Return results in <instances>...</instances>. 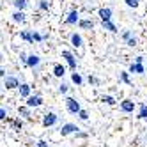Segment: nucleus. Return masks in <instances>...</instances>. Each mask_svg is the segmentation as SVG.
<instances>
[{
	"instance_id": "obj_7",
	"label": "nucleus",
	"mask_w": 147,
	"mask_h": 147,
	"mask_svg": "<svg viewBox=\"0 0 147 147\" xmlns=\"http://www.w3.org/2000/svg\"><path fill=\"white\" fill-rule=\"evenodd\" d=\"M41 66V57L39 55H36V53H30L28 55V59H27V67H30V69H37Z\"/></svg>"
},
{
	"instance_id": "obj_29",
	"label": "nucleus",
	"mask_w": 147,
	"mask_h": 147,
	"mask_svg": "<svg viewBox=\"0 0 147 147\" xmlns=\"http://www.w3.org/2000/svg\"><path fill=\"white\" fill-rule=\"evenodd\" d=\"M78 117H80L82 121H89V112H87V110H83V108H82V110L78 112Z\"/></svg>"
},
{
	"instance_id": "obj_9",
	"label": "nucleus",
	"mask_w": 147,
	"mask_h": 147,
	"mask_svg": "<svg viewBox=\"0 0 147 147\" xmlns=\"http://www.w3.org/2000/svg\"><path fill=\"white\" fill-rule=\"evenodd\" d=\"M135 101H131V99H122L121 101V110L124 112V113H133V110H135Z\"/></svg>"
},
{
	"instance_id": "obj_5",
	"label": "nucleus",
	"mask_w": 147,
	"mask_h": 147,
	"mask_svg": "<svg viewBox=\"0 0 147 147\" xmlns=\"http://www.w3.org/2000/svg\"><path fill=\"white\" fill-rule=\"evenodd\" d=\"M80 128L76 124H73V122H66V124H62L60 126V129H59V133L62 135V136H67V135H73V133H76Z\"/></svg>"
},
{
	"instance_id": "obj_1",
	"label": "nucleus",
	"mask_w": 147,
	"mask_h": 147,
	"mask_svg": "<svg viewBox=\"0 0 147 147\" xmlns=\"http://www.w3.org/2000/svg\"><path fill=\"white\" fill-rule=\"evenodd\" d=\"M66 108H67L69 113L78 115V112L82 110V105H80V101L75 99V98H66Z\"/></svg>"
},
{
	"instance_id": "obj_40",
	"label": "nucleus",
	"mask_w": 147,
	"mask_h": 147,
	"mask_svg": "<svg viewBox=\"0 0 147 147\" xmlns=\"http://www.w3.org/2000/svg\"><path fill=\"white\" fill-rule=\"evenodd\" d=\"M2 87H4V85H0V92H2Z\"/></svg>"
},
{
	"instance_id": "obj_4",
	"label": "nucleus",
	"mask_w": 147,
	"mask_h": 147,
	"mask_svg": "<svg viewBox=\"0 0 147 147\" xmlns=\"http://www.w3.org/2000/svg\"><path fill=\"white\" fill-rule=\"evenodd\" d=\"M4 87L7 90H13V89H18L20 87V80L13 75H5L4 76Z\"/></svg>"
},
{
	"instance_id": "obj_35",
	"label": "nucleus",
	"mask_w": 147,
	"mask_h": 147,
	"mask_svg": "<svg viewBox=\"0 0 147 147\" xmlns=\"http://www.w3.org/2000/svg\"><path fill=\"white\" fill-rule=\"evenodd\" d=\"M76 138H87V133H82V131H76Z\"/></svg>"
},
{
	"instance_id": "obj_21",
	"label": "nucleus",
	"mask_w": 147,
	"mask_h": 147,
	"mask_svg": "<svg viewBox=\"0 0 147 147\" xmlns=\"http://www.w3.org/2000/svg\"><path fill=\"white\" fill-rule=\"evenodd\" d=\"M13 5L18 9V11H25L28 7V0H13Z\"/></svg>"
},
{
	"instance_id": "obj_39",
	"label": "nucleus",
	"mask_w": 147,
	"mask_h": 147,
	"mask_svg": "<svg viewBox=\"0 0 147 147\" xmlns=\"http://www.w3.org/2000/svg\"><path fill=\"white\" fill-rule=\"evenodd\" d=\"M4 76H5V69L0 67V78H4Z\"/></svg>"
},
{
	"instance_id": "obj_10",
	"label": "nucleus",
	"mask_w": 147,
	"mask_h": 147,
	"mask_svg": "<svg viewBox=\"0 0 147 147\" xmlns=\"http://www.w3.org/2000/svg\"><path fill=\"white\" fill-rule=\"evenodd\" d=\"M11 20L14 23H25L27 22V14H25V11H18L16 9V11L11 14Z\"/></svg>"
},
{
	"instance_id": "obj_11",
	"label": "nucleus",
	"mask_w": 147,
	"mask_h": 147,
	"mask_svg": "<svg viewBox=\"0 0 147 147\" xmlns=\"http://www.w3.org/2000/svg\"><path fill=\"white\" fill-rule=\"evenodd\" d=\"M18 90H20V96H22L23 99H27V98L30 96V94H32V87H30L28 83H20Z\"/></svg>"
},
{
	"instance_id": "obj_17",
	"label": "nucleus",
	"mask_w": 147,
	"mask_h": 147,
	"mask_svg": "<svg viewBox=\"0 0 147 147\" xmlns=\"http://www.w3.org/2000/svg\"><path fill=\"white\" fill-rule=\"evenodd\" d=\"M7 121H9V126H11L14 131H20V129L23 128V121L20 119V117H16V119H7Z\"/></svg>"
},
{
	"instance_id": "obj_34",
	"label": "nucleus",
	"mask_w": 147,
	"mask_h": 147,
	"mask_svg": "<svg viewBox=\"0 0 147 147\" xmlns=\"http://www.w3.org/2000/svg\"><path fill=\"white\" fill-rule=\"evenodd\" d=\"M129 37H133V32H131V30H124V32H122V39L128 41Z\"/></svg>"
},
{
	"instance_id": "obj_2",
	"label": "nucleus",
	"mask_w": 147,
	"mask_h": 147,
	"mask_svg": "<svg viewBox=\"0 0 147 147\" xmlns=\"http://www.w3.org/2000/svg\"><path fill=\"white\" fill-rule=\"evenodd\" d=\"M41 122H43L45 128H51V126H55L59 122V115L55 112H46L43 115V121H41Z\"/></svg>"
},
{
	"instance_id": "obj_32",
	"label": "nucleus",
	"mask_w": 147,
	"mask_h": 147,
	"mask_svg": "<svg viewBox=\"0 0 147 147\" xmlns=\"http://www.w3.org/2000/svg\"><path fill=\"white\" fill-rule=\"evenodd\" d=\"M27 59H28V55L25 53V51H20V62H22L23 66H27Z\"/></svg>"
},
{
	"instance_id": "obj_18",
	"label": "nucleus",
	"mask_w": 147,
	"mask_h": 147,
	"mask_svg": "<svg viewBox=\"0 0 147 147\" xmlns=\"http://www.w3.org/2000/svg\"><path fill=\"white\" fill-rule=\"evenodd\" d=\"M20 37L23 41H27L28 45H34V36H32V30H22L20 32Z\"/></svg>"
},
{
	"instance_id": "obj_14",
	"label": "nucleus",
	"mask_w": 147,
	"mask_h": 147,
	"mask_svg": "<svg viewBox=\"0 0 147 147\" xmlns=\"http://www.w3.org/2000/svg\"><path fill=\"white\" fill-rule=\"evenodd\" d=\"M18 115L23 117V119H27V121H32V113H30V108L27 107V105H23V107L18 108Z\"/></svg>"
},
{
	"instance_id": "obj_15",
	"label": "nucleus",
	"mask_w": 147,
	"mask_h": 147,
	"mask_svg": "<svg viewBox=\"0 0 147 147\" xmlns=\"http://www.w3.org/2000/svg\"><path fill=\"white\" fill-rule=\"evenodd\" d=\"M128 71L129 73H135V75H144V73H145V66L144 64H138V62H135V64L129 66Z\"/></svg>"
},
{
	"instance_id": "obj_8",
	"label": "nucleus",
	"mask_w": 147,
	"mask_h": 147,
	"mask_svg": "<svg viewBox=\"0 0 147 147\" xmlns=\"http://www.w3.org/2000/svg\"><path fill=\"white\" fill-rule=\"evenodd\" d=\"M78 22H80V13L76 9H71L66 18V25H78Z\"/></svg>"
},
{
	"instance_id": "obj_27",
	"label": "nucleus",
	"mask_w": 147,
	"mask_h": 147,
	"mask_svg": "<svg viewBox=\"0 0 147 147\" xmlns=\"http://www.w3.org/2000/svg\"><path fill=\"white\" fill-rule=\"evenodd\" d=\"M101 101H103V103H107V105H110V107H113V105H115V99H113L112 96H103Z\"/></svg>"
},
{
	"instance_id": "obj_6",
	"label": "nucleus",
	"mask_w": 147,
	"mask_h": 147,
	"mask_svg": "<svg viewBox=\"0 0 147 147\" xmlns=\"http://www.w3.org/2000/svg\"><path fill=\"white\" fill-rule=\"evenodd\" d=\"M27 107L28 108H37V107H41L43 105V98L39 96V94H30V96L27 98Z\"/></svg>"
},
{
	"instance_id": "obj_28",
	"label": "nucleus",
	"mask_w": 147,
	"mask_h": 147,
	"mask_svg": "<svg viewBox=\"0 0 147 147\" xmlns=\"http://www.w3.org/2000/svg\"><path fill=\"white\" fill-rule=\"evenodd\" d=\"M124 4L128 7H131V9H136L138 7V0H124Z\"/></svg>"
},
{
	"instance_id": "obj_19",
	"label": "nucleus",
	"mask_w": 147,
	"mask_h": 147,
	"mask_svg": "<svg viewBox=\"0 0 147 147\" xmlns=\"http://www.w3.org/2000/svg\"><path fill=\"white\" fill-rule=\"evenodd\" d=\"M78 27H80L82 30H92V28H94V22H92V20H80V22H78Z\"/></svg>"
},
{
	"instance_id": "obj_36",
	"label": "nucleus",
	"mask_w": 147,
	"mask_h": 147,
	"mask_svg": "<svg viewBox=\"0 0 147 147\" xmlns=\"http://www.w3.org/2000/svg\"><path fill=\"white\" fill-rule=\"evenodd\" d=\"M87 80H89V83H98V78H96V76H92V75H89Z\"/></svg>"
},
{
	"instance_id": "obj_23",
	"label": "nucleus",
	"mask_w": 147,
	"mask_h": 147,
	"mask_svg": "<svg viewBox=\"0 0 147 147\" xmlns=\"http://www.w3.org/2000/svg\"><path fill=\"white\" fill-rule=\"evenodd\" d=\"M119 80L122 83H126V85H131V78H129V71H122L119 75Z\"/></svg>"
},
{
	"instance_id": "obj_25",
	"label": "nucleus",
	"mask_w": 147,
	"mask_h": 147,
	"mask_svg": "<svg viewBox=\"0 0 147 147\" xmlns=\"http://www.w3.org/2000/svg\"><path fill=\"white\" fill-rule=\"evenodd\" d=\"M37 7L41 9V11H48V9H50V2H48V0H39Z\"/></svg>"
},
{
	"instance_id": "obj_38",
	"label": "nucleus",
	"mask_w": 147,
	"mask_h": 147,
	"mask_svg": "<svg viewBox=\"0 0 147 147\" xmlns=\"http://www.w3.org/2000/svg\"><path fill=\"white\" fill-rule=\"evenodd\" d=\"M135 62H138V64H144V57H140V55H138V57L135 59Z\"/></svg>"
},
{
	"instance_id": "obj_3",
	"label": "nucleus",
	"mask_w": 147,
	"mask_h": 147,
	"mask_svg": "<svg viewBox=\"0 0 147 147\" xmlns=\"http://www.w3.org/2000/svg\"><path fill=\"white\" fill-rule=\"evenodd\" d=\"M62 59H66V62L69 64V67H71V71H76V67H78V62H76V57L71 53L69 50H62Z\"/></svg>"
},
{
	"instance_id": "obj_22",
	"label": "nucleus",
	"mask_w": 147,
	"mask_h": 147,
	"mask_svg": "<svg viewBox=\"0 0 147 147\" xmlns=\"http://www.w3.org/2000/svg\"><path fill=\"white\" fill-rule=\"evenodd\" d=\"M71 82L73 83H75V85H82V83H83V78H82V75H80V73H76V71H73L71 73Z\"/></svg>"
},
{
	"instance_id": "obj_30",
	"label": "nucleus",
	"mask_w": 147,
	"mask_h": 147,
	"mask_svg": "<svg viewBox=\"0 0 147 147\" xmlns=\"http://www.w3.org/2000/svg\"><path fill=\"white\" fill-rule=\"evenodd\" d=\"M67 90H69V85H67V83H64V82H62L60 85H59V92H60V94H67Z\"/></svg>"
},
{
	"instance_id": "obj_16",
	"label": "nucleus",
	"mask_w": 147,
	"mask_h": 147,
	"mask_svg": "<svg viewBox=\"0 0 147 147\" xmlns=\"http://www.w3.org/2000/svg\"><path fill=\"white\" fill-rule=\"evenodd\" d=\"M71 45H73V48H82L83 46V39H82V36L80 34H71Z\"/></svg>"
},
{
	"instance_id": "obj_13",
	"label": "nucleus",
	"mask_w": 147,
	"mask_h": 147,
	"mask_svg": "<svg viewBox=\"0 0 147 147\" xmlns=\"http://www.w3.org/2000/svg\"><path fill=\"white\" fill-rule=\"evenodd\" d=\"M101 27H103V30H108V32H112V34L119 32V30H117V25H115L112 20H105V22H101Z\"/></svg>"
},
{
	"instance_id": "obj_31",
	"label": "nucleus",
	"mask_w": 147,
	"mask_h": 147,
	"mask_svg": "<svg viewBox=\"0 0 147 147\" xmlns=\"http://www.w3.org/2000/svg\"><path fill=\"white\" fill-rule=\"evenodd\" d=\"M32 36H34V41H36V43H43V36H41L37 30H32Z\"/></svg>"
},
{
	"instance_id": "obj_33",
	"label": "nucleus",
	"mask_w": 147,
	"mask_h": 147,
	"mask_svg": "<svg viewBox=\"0 0 147 147\" xmlns=\"http://www.w3.org/2000/svg\"><path fill=\"white\" fill-rule=\"evenodd\" d=\"M124 43L128 45V46H131V48H135V46H136V37L133 36V37H129L128 41H124Z\"/></svg>"
},
{
	"instance_id": "obj_24",
	"label": "nucleus",
	"mask_w": 147,
	"mask_h": 147,
	"mask_svg": "<svg viewBox=\"0 0 147 147\" xmlns=\"http://www.w3.org/2000/svg\"><path fill=\"white\" fill-rule=\"evenodd\" d=\"M136 119H147V105H140V110H138V115H136Z\"/></svg>"
},
{
	"instance_id": "obj_37",
	"label": "nucleus",
	"mask_w": 147,
	"mask_h": 147,
	"mask_svg": "<svg viewBox=\"0 0 147 147\" xmlns=\"http://www.w3.org/2000/svg\"><path fill=\"white\" fill-rule=\"evenodd\" d=\"M37 147H48V142L46 140H39L37 142Z\"/></svg>"
},
{
	"instance_id": "obj_20",
	"label": "nucleus",
	"mask_w": 147,
	"mask_h": 147,
	"mask_svg": "<svg viewBox=\"0 0 147 147\" xmlns=\"http://www.w3.org/2000/svg\"><path fill=\"white\" fill-rule=\"evenodd\" d=\"M64 75H66V67L62 66V64H55L53 66V76L55 78H62Z\"/></svg>"
},
{
	"instance_id": "obj_12",
	"label": "nucleus",
	"mask_w": 147,
	"mask_h": 147,
	"mask_svg": "<svg viewBox=\"0 0 147 147\" xmlns=\"http://www.w3.org/2000/svg\"><path fill=\"white\" fill-rule=\"evenodd\" d=\"M98 14H99V20H101V22H105V20H112L113 11H112L110 7H101L99 11H98Z\"/></svg>"
},
{
	"instance_id": "obj_26",
	"label": "nucleus",
	"mask_w": 147,
	"mask_h": 147,
	"mask_svg": "<svg viewBox=\"0 0 147 147\" xmlns=\"http://www.w3.org/2000/svg\"><path fill=\"white\" fill-rule=\"evenodd\" d=\"M9 112H7V108H4V107H0V121H7L9 117Z\"/></svg>"
}]
</instances>
